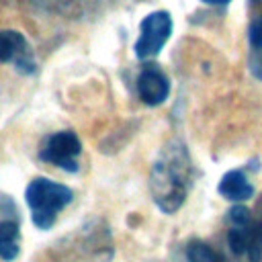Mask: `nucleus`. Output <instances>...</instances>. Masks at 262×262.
I'll use <instances>...</instances> for the list:
<instances>
[{
	"instance_id": "nucleus-1",
	"label": "nucleus",
	"mask_w": 262,
	"mask_h": 262,
	"mask_svg": "<svg viewBox=\"0 0 262 262\" xmlns=\"http://www.w3.org/2000/svg\"><path fill=\"white\" fill-rule=\"evenodd\" d=\"M192 184L190 156L178 139L166 143L149 172V192L162 213H176L188 196Z\"/></svg>"
},
{
	"instance_id": "nucleus-2",
	"label": "nucleus",
	"mask_w": 262,
	"mask_h": 262,
	"mask_svg": "<svg viewBox=\"0 0 262 262\" xmlns=\"http://www.w3.org/2000/svg\"><path fill=\"white\" fill-rule=\"evenodd\" d=\"M72 199L74 192L70 186L49 180L45 176L33 178L25 190V201L31 209V219L39 229H49L55 223L59 211L70 205Z\"/></svg>"
},
{
	"instance_id": "nucleus-3",
	"label": "nucleus",
	"mask_w": 262,
	"mask_h": 262,
	"mask_svg": "<svg viewBox=\"0 0 262 262\" xmlns=\"http://www.w3.org/2000/svg\"><path fill=\"white\" fill-rule=\"evenodd\" d=\"M172 35V18L166 10L149 12L139 25V37L135 41V55L139 59H149L160 53Z\"/></svg>"
},
{
	"instance_id": "nucleus-4",
	"label": "nucleus",
	"mask_w": 262,
	"mask_h": 262,
	"mask_svg": "<svg viewBox=\"0 0 262 262\" xmlns=\"http://www.w3.org/2000/svg\"><path fill=\"white\" fill-rule=\"evenodd\" d=\"M82 154V143L74 131H57L53 133L39 151V158L55 168L66 172H78V158Z\"/></svg>"
},
{
	"instance_id": "nucleus-5",
	"label": "nucleus",
	"mask_w": 262,
	"mask_h": 262,
	"mask_svg": "<svg viewBox=\"0 0 262 262\" xmlns=\"http://www.w3.org/2000/svg\"><path fill=\"white\" fill-rule=\"evenodd\" d=\"M0 61L12 63L20 74L35 72V57L23 33L14 29L0 31Z\"/></svg>"
},
{
	"instance_id": "nucleus-6",
	"label": "nucleus",
	"mask_w": 262,
	"mask_h": 262,
	"mask_svg": "<svg viewBox=\"0 0 262 262\" xmlns=\"http://www.w3.org/2000/svg\"><path fill=\"white\" fill-rule=\"evenodd\" d=\"M137 94L147 106L162 104L170 94L168 76L156 63H147L137 76Z\"/></svg>"
},
{
	"instance_id": "nucleus-7",
	"label": "nucleus",
	"mask_w": 262,
	"mask_h": 262,
	"mask_svg": "<svg viewBox=\"0 0 262 262\" xmlns=\"http://www.w3.org/2000/svg\"><path fill=\"white\" fill-rule=\"evenodd\" d=\"M217 190H219L221 196H225L227 201H233V203L248 201L254 194V186L248 182V178H246V174L242 170L225 172L221 176V180H219Z\"/></svg>"
},
{
	"instance_id": "nucleus-8",
	"label": "nucleus",
	"mask_w": 262,
	"mask_h": 262,
	"mask_svg": "<svg viewBox=\"0 0 262 262\" xmlns=\"http://www.w3.org/2000/svg\"><path fill=\"white\" fill-rule=\"evenodd\" d=\"M20 252V227L18 217L16 219H4L0 221V258L10 262Z\"/></svg>"
},
{
	"instance_id": "nucleus-9",
	"label": "nucleus",
	"mask_w": 262,
	"mask_h": 262,
	"mask_svg": "<svg viewBox=\"0 0 262 262\" xmlns=\"http://www.w3.org/2000/svg\"><path fill=\"white\" fill-rule=\"evenodd\" d=\"M186 260L188 262H223V258L205 242H190L186 246Z\"/></svg>"
},
{
	"instance_id": "nucleus-10",
	"label": "nucleus",
	"mask_w": 262,
	"mask_h": 262,
	"mask_svg": "<svg viewBox=\"0 0 262 262\" xmlns=\"http://www.w3.org/2000/svg\"><path fill=\"white\" fill-rule=\"evenodd\" d=\"M248 41H250V49H262V14L250 23Z\"/></svg>"
},
{
	"instance_id": "nucleus-11",
	"label": "nucleus",
	"mask_w": 262,
	"mask_h": 262,
	"mask_svg": "<svg viewBox=\"0 0 262 262\" xmlns=\"http://www.w3.org/2000/svg\"><path fill=\"white\" fill-rule=\"evenodd\" d=\"M229 221H231V225H248V223H252V213L244 205H235L229 211Z\"/></svg>"
},
{
	"instance_id": "nucleus-12",
	"label": "nucleus",
	"mask_w": 262,
	"mask_h": 262,
	"mask_svg": "<svg viewBox=\"0 0 262 262\" xmlns=\"http://www.w3.org/2000/svg\"><path fill=\"white\" fill-rule=\"evenodd\" d=\"M250 72L262 80V49H250Z\"/></svg>"
},
{
	"instance_id": "nucleus-13",
	"label": "nucleus",
	"mask_w": 262,
	"mask_h": 262,
	"mask_svg": "<svg viewBox=\"0 0 262 262\" xmlns=\"http://www.w3.org/2000/svg\"><path fill=\"white\" fill-rule=\"evenodd\" d=\"M205 4H211V6H225L229 4V0H203Z\"/></svg>"
},
{
	"instance_id": "nucleus-14",
	"label": "nucleus",
	"mask_w": 262,
	"mask_h": 262,
	"mask_svg": "<svg viewBox=\"0 0 262 262\" xmlns=\"http://www.w3.org/2000/svg\"><path fill=\"white\" fill-rule=\"evenodd\" d=\"M254 231H256V237H258V242H260V246H262V221H260L258 225H254Z\"/></svg>"
}]
</instances>
